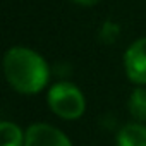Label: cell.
<instances>
[{"mask_svg": "<svg viewBox=\"0 0 146 146\" xmlns=\"http://www.w3.org/2000/svg\"><path fill=\"white\" fill-rule=\"evenodd\" d=\"M129 112L137 120H146V90H134L129 98Z\"/></svg>", "mask_w": 146, "mask_h": 146, "instance_id": "obj_6", "label": "cell"}, {"mask_svg": "<svg viewBox=\"0 0 146 146\" xmlns=\"http://www.w3.org/2000/svg\"><path fill=\"white\" fill-rule=\"evenodd\" d=\"M24 146H70L65 134L48 124H33L24 137Z\"/></svg>", "mask_w": 146, "mask_h": 146, "instance_id": "obj_4", "label": "cell"}, {"mask_svg": "<svg viewBox=\"0 0 146 146\" xmlns=\"http://www.w3.org/2000/svg\"><path fill=\"white\" fill-rule=\"evenodd\" d=\"M119 36V26L115 23H110L107 21L103 26H102V31H100V38L103 43H113Z\"/></svg>", "mask_w": 146, "mask_h": 146, "instance_id": "obj_8", "label": "cell"}, {"mask_svg": "<svg viewBox=\"0 0 146 146\" xmlns=\"http://www.w3.org/2000/svg\"><path fill=\"white\" fill-rule=\"evenodd\" d=\"M124 64L131 81L137 84H146V38L134 41L127 48Z\"/></svg>", "mask_w": 146, "mask_h": 146, "instance_id": "obj_3", "label": "cell"}, {"mask_svg": "<svg viewBox=\"0 0 146 146\" xmlns=\"http://www.w3.org/2000/svg\"><path fill=\"white\" fill-rule=\"evenodd\" d=\"M0 131H2V146H23L24 137H23L21 129L16 124L2 122Z\"/></svg>", "mask_w": 146, "mask_h": 146, "instance_id": "obj_7", "label": "cell"}, {"mask_svg": "<svg viewBox=\"0 0 146 146\" xmlns=\"http://www.w3.org/2000/svg\"><path fill=\"white\" fill-rule=\"evenodd\" d=\"M76 4H81V5H95V4H98L100 0H74Z\"/></svg>", "mask_w": 146, "mask_h": 146, "instance_id": "obj_9", "label": "cell"}, {"mask_svg": "<svg viewBox=\"0 0 146 146\" xmlns=\"http://www.w3.org/2000/svg\"><path fill=\"white\" fill-rule=\"evenodd\" d=\"M48 103L52 110L62 119H78L84 112L83 93L69 83H58L50 90Z\"/></svg>", "mask_w": 146, "mask_h": 146, "instance_id": "obj_2", "label": "cell"}, {"mask_svg": "<svg viewBox=\"0 0 146 146\" xmlns=\"http://www.w3.org/2000/svg\"><path fill=\"white\" fill-rule=\"evenodd\" d=\"M7 81L19 93H38L48 83V65L45 60L28 48H11L4 58Z\"/></svg>", "mask_w": 146, "mask_h": 146, "instance_id": "obj_1", "label": "cell"}, {"mask_svg": "<svg viewBox=\"0 0 146 146\" xmlns=\"http://www.w3.org/2000/svg\"><path fill=\"white\" fill-rule=\"evenodd\" d=\"M119 146H146V127L129 124L119 132Z\"/></svg>", "mask_w": 146, "mask_h": 146, "instance_id": "obj_5", "label": "cell"}]
</instances>
